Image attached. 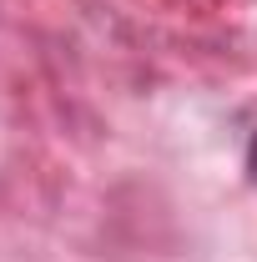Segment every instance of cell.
I'll return each mask as SVG.
<instances>
[{"label":"cell","mask_w":257,"mask_h":262,"mask_svg":"<svg viewBox=\"0 0 257 262\" xmlns=\"http://www.w3.org/2000/svg\"><path fill=\"white\" fill-rule=\"evenodd\" d=\"M242 166H247V182L257 187V131L247 136V151H242Z\"/></svg>","instance_id":"1"}]
</instances>
